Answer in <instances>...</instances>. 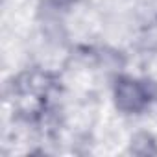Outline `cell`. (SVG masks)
<instances>
[{
  "label": "cell",
  "instance_id": "6da1fadb",
  "mask_svg": "<svg viewBox=\"0 0 157 157\" xmlns=\"http://www.w3.org/2000/svg\"><path fill=\"white\" fill-rule=\"evenodd\" d=\"M52 87L54 82L48 74L26 72L17 80V83H13V104L21 115L26 118H35L46 109Z\"/></svg>",
  "mask_w": 157,
  "mask_h": 157
},
{
  "label": "cell",
  "instance_id": "3957f363",
  "mask_svg": "<svg viewBox=\"0 0 157 157\" xmlns=\"http://www.w3.org/2000/svg\"><path fill=\"white\" fill-rule=\"evenodd\" d=\"M131 151L135 155H157V144H155L151 135L139 133L131 140Z\"/></svg>",
  "mask_w": 157,
  "mask_h": 157
},
{
  "label": "cell",
  "instance_id": "7a4b0ae2",
  "mask_svg": "<svg viewBox=\"0 0 157 157\" xmlns=\"http://www.w3.org/2000/svg\"><path fill=\"white\" fill-rule=\"evenodd\" d=\"M153 96H155V85L151 82L120 78L115 85V102L117 107L124 113H140L150 105Z\"/></svg>",
  "mask_w": 157,
  "mask_h": 157
}]
</instances>
